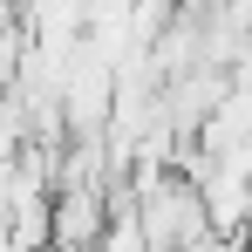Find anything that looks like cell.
I'll return each mask as SVG.
<instances>
[{
    "mask_svg": "<svg viewBox=\"0 0 252 252\" xmlns=\"http://www.w3.org/2000/svg\"><path fill=\"white\" fill-rule=\"evenodd\" d=\"M109 232V205L95 184H68L55 198V252H95Z\"/></svg>",
    "mask_w": 252,
    "mask_h": 252,
    "instance_id": "cell-1",
    "label": "cell"
},
{
    "mask_svg": "<svg viewBox=\"0 0 252 252\" xmlns=\"http://www.w3.org/2000/svg\"><path fill=\"white\" fill-rule=\"evenodd\" d=\"M239 14H246V28H252V0H239Z\"/></svg>",
    "mask_w": 252,
    "mask_h": 252,
    "instance_id": "cell-2",
    "label": "cell"
}]
</instances>
